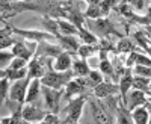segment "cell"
I'll return each instance as SVG.
<instances>
[{"instance_id":"6da1fadb","label":"cell","mask_w":151,"mask_h":124,"mask_svg":"<svg viewBox=\"0 0 151 124\" xmlns=\"http://www.w3.org/2000/svg\"><path fill=\"white\" fill-rule=\"evenodd\" d=\"M53 58H45V65L48 68V71H45L44 77L41 79V85L42 86H48V88H53V89H64V86H67L73 77H74V73L73 70L68 71H55L53 70Z\"/></svg>"},{"instance_id":"7a4b0ae2","label":"cell","mask_w":151,"mask_h":124,"mask_svg":"<svg viewBox=\"0 0 151 124\" xmlns=\"http://www.w3.org/2000/svg\"><path fill=\"white\" fill-rule=\"evenodd\" d=\"M85 24L88 26V30L92 32L95 36H100L101 40H109L112 35L118 36L119 40L124 38V36L115 29V24H113L109 18H100V20H89V18H86Z\"/></svg>"},{"instance_id":"3957f363","label":"cell","mask_w":151,"mask_h":124,"mask_svg":"<svg viewBox=\"0 0 151 124\" xmlns=\"http://www.w3.org/2000/svg\"><path fill=\"white\" fill-rule=\"evenodd\" d=\"M86 102H88V95H85V94H82L77 98L71 100L67 105V107L64 109V112L67 114L65 121L67 123H77L79 118H80V115H82V107H83V105Z\"/></svg>"},{"instance_id":"277c9868","label":"cell","mask_w":151,"mask_h":124,"mask_svg":"<svg viewBox=\"0 0 151 124\" xmlns=\"http://www.w3.org/2000/svg\"><path fill=\"white\" fill-rule=\"evenodd\" d=\"M88 102H89L91 112H92V117L97 121V124H110L112 123L110 114L107 112L106 106L100 100H97V97H88Z\"/></svg>"},{"instance_id":"5b68a950","label":"cell","mask_w":151,"mask_h":124,"mask_svg":"<svg viewBox=\"0 0 151 124\" xmlns=\"http://www.w3.org/2000/svg\"><path fill=\"white\" fill-rule=\"evenodd\" d=\"M2 20L14 17L17 12H23V11H38L40 6L35 3H26V2H18V3H9V2H2Z\"/></svg>"},{"instance_id":"8992f818","label":"cell","mask_w":151,"mask_h":124,"mask_svg":"<svg viewBox=\"0 0 151 124\" xmlns=\"http://www.w3.org/2000/svg\"><path fill=\"white\" fill-rule=\"evenodd\" d=\"M41 92H42V97H44V102H45L47 109H48L52 114H58V112H59V100H60V95L65 94L64 89H53V88H48V86H42Z\"/></svg>"},{"instance_id":"52a82bcc","label":"cell","mask_w":151,"mask_h":124,"mask_svg":"<svg viewBox=\"0 0 151 124\" xmlns=\"http://www.w3.org/2000/svg\"><path fill=\"white\" fill-rule=\"evenodd\" d=\"M30 77H24L21 80L14 82V85L11 86V91H9V98L15 103H24L26 102V95H27V89H29V83Z\"/></svg>"},{"instance_id":"ba28073f","label":"cell","mask_w":151,"mask_h":124,"mask_svg":"<svg viewBox=\"0 0 151 124\" xmlns=\"http://www.w3.org/2000/svg\"><path fill=\"white\" fill-rule=\"evenodd\" d=\"M88 88H89V83H88L86 77H77V79H73L65 88V98L71 100V97L74 95H82V92H85Z\"/></svg>"},{"instance_id":"9c48e42d","label":"cell","mask_w":151,"mask_h":124,"mask_svg":"<svg viewBox=\"0 0 151 124\" xmlns=\"http://www.w3.org/2000/svg\"><path fill=\"white\" fill-rule=\"evenodd\" d=\"M132 83H133V68H129L125 67V71L121 76V80H119V94H121V102L122 105L127 107L129 105V98H127V92L129 89L132 88Z\"/></svg>"},{"instance_id":"30bf717a","label":"cell","mask_w":151,"mask_h":124,"mask_svg":"<svg viewBox=\"0 0 151 124\" xmlns=\"http://www.w3.org/2000/svg\"><path fill=\"white\" fill-rule=\"evenodd\" d=\"M12 33H17L20 36H23V38L26 40H32L35 43H42V41H50V40H55L53 35H50L47 32H41V30H24V29H15L12 27Z\"/></svg>"},{"instance_id":"8fae6325","label":"cell","mask_w":151,"mask_h":124,"mask_svg":"<svg viewBox=\"0 0 151 124\" xmlns=\"http://www.w3.org/2000/svg\"><path fill=\"white\" fill-rule=\"evenodd\" d=\"M62 53H64V50H62L60 45H55V44H50L48 41H42L38 44L35 55L40 58H58Z\"/></svg>"},{"instance_id":"7c38bea8","label":"cell","mask_w":151,"mask_h":124,"mask_svg":"<svg viewBox=\"0 0 151 124\" xmlns=\"http://www.w3.org/2000/svg\"><path fill=\"white\" fill-rule=\"evenodd\" d=\"M119 94V85L112 83V82H103L98 86L94 88V95L97 98H107L110 95H118Z\"/></svg>"},{"instance_id":"4fadbf2b","label":"cell","mask_w":151,"mask_h":124,"mask_svg":"<svg viewBox=\"0 0 151 124\" xmlns=\"http://www.w3.org/2000/svg\"><path fill=\"white\" fill-rule=\"evenodd\" d=\"M48 112H45V110L40 109L38 106L35 105H26L23 107V120L24 121H29V123H35V121H42L45 118Z\"/></svg>"},{"instance_id":"5bb4252c","label":"cell","mask_w":151,"mask_h":124,"mask_svg":"<svg viewBox=\"0 0 151 124\" xmlns=\"http://www.w3.org/2000/svg\"><path fill=\"white\" fill-rule=\"evenodd\" d=\"M35 47H38L36 45V43H32V45L30 47H27L26 45V43H24L23 40H18L17 41V44L12 47V53H14V56L15 58H21V59H26V61H29L30 59V56H33L36 52H33V48Z\"/></svg>"},{"instance_id":"9a60e30c","label":"cell","mask_w":151,"mask_h":124,"mask_svg":"<svg viewBox=\"0 0 151 124\" xmlns=\"http://www.w3.org/2000/svg\"><path fill=\"white\" fill-rule=\"evenodd\" d=\"M58 41H59V45L62 47L64 52L70 53L71 56H77V52H79L80 45H79V40L76 38V36H64V35H60L58 38Z\"/></svg>"},{"instance_id":"2e32d148","label":"cell","mask_w":151,"mask_h":124,"mask_svg":"<svg viewBox=\"0 0 151 124\" xmlns=\"http://www.w3.org/2000/svg\"><path fill=\"white\" fill-rule=\"evenodd\" d=\"M73 68V59H71V55L64 52L62 55H59L55 61V64H53V70L55 71H60V73H64V71H68Z\"/></svg>"},{"instance_id":"e0dca14e","label":"cell","mask_w":151,"mask_h":124,"mask_svg":"<svg viewBox=\"0 0 151 124\" xmlns=\"http://www.w3.org/2000/svg\"><path fill=\"white\" fill-rule=\"evenodd\" d=\"M147 102H148L147 95H145L144 92H141V91L134 89V91H132V92H130V95H129V105H127V109L133 112V110H134L136 107H139V106H145V103H147Z\"/></svg>"},{"instance_id":"ac0fdd59","label":"cell","mask_w":151,"mask_h":124,"mask_svg":"<svg viewBox=\"0 0 151 124\" xmlns=\"http://www.w3.org/2000/svg\"><path fill=\"white\" fill-rule=\"evenodd\" d=\"M73 73H74V77H88L89 76V73H91V68L89 65L86 64V61L85 59H79V58H76L73 61Z\"/></svg>"},{"instance_id":"d6986e66","label":"cell","mask_w":151,"mask_h":124,"mask_svg":"<svg viewBox=\"0 0 151 124\" xmlns=\"http://www.w3.org/2000/svg\"><path fill=\"white\" fill-rule=\"evenodd\" d=\"M44 65L41 64V61L38 56H35L32 61H30V64H29V77L30 79H42L44 77Z\"/></svg>"},{"instance_id":"ffe728a7","label":"cell","mask_w":151,"mask_h":124,"mask_svg":"<svg viewBox=\"0 0 151 124\" xmlns=\"http://www.w3.org/2000/svg\"><path fill=\"white\" fill-rule=\"evenodd\" d=\"M89 6H88L86 12H85V18H89V20H100V18H104L101 14V9H100V0H89Z\"/></svg>"},{"instance_id":"44dd1931","label":"cell","mask_w":151,"mask_h":124,"mask_svg":"<svg viewBox=\"0 0 151 124\" xmlns=\"http://www.w3.org/2000/svg\"><path fill=\"white\" fill-rule=\"evenodd\" d=\"M0 76L2 77H6L9 80H21L24 77L29 76V68H23V70H11V68H6V70H2L0 71Z\"/></svg>"},{"instance_id":"7402d4cb","label":"cell","mask_w":151,"mask_h":124,"mask_svg":"<svg viewBox=\"0 0 151 124\" xmlns=\"http://www.w3.org/2000/svg\"><path fill=\"white\" fill-rule=\"evenodd\" d=\"M115 114H116V124H134L130 110L122 105V102H119Z\"/></svg>"},{"instance_id":"603a6c76","label":"cell","mask_w":151,"mask_h":124,"mask_svg":"<svg viewBox=\"0 0 151 124\" xmlns=\"http://www.w3.org/2000/svg\"><path fill=\"white\" fill-rule=\"evenodd\" d=\"M41 26L42 29L47 30V33L56 36V40L60 36V32H59V26H58V20L55 18H50L48 15H45L44 18H41Z\"/></svg>"},{"instance_id":"cb8c5ba5","label":"cell","mask_w":151,"mask_h":124,"mask_svg":"<svg viewBox=\"0 0 151 124\" xmlns=\"http://www.w3.org/2000/svg\"><path fill=\"white\" fill-rule=\"evenodd\" d=\"M58 26H59V32L60 35L64 36H74V35H79V29L71 24L68 20H64V18H59L58 20Z\"/></svg>"},{"instance_id":"d4e9b609","label":"cell","mask_w":151,"mask_h":124,"mask_svg":"<svg viewBox=\"0 0 151 124\" xmlns=\"http://www.w3.org/2000/svg\"><path fill=\"white\" fill-rule=\"evenodd\" d=\"M41 92V79H33L32 83L29 85V89H27V95H26V102L27 105H32L38 95Z\"/></svg>"},{"instance_id":"484cf974","label":"cell","mask_w":151,"mask_h":124,"mask_svg":"<svg viewBox=\"0 0 151 124\" xmlns=\"http://www.w3.org/2000/svg\"><path fill=\"white\" fill-rule=\"evenodd\" d=\"M150 80H151V79L141 77V76H134V77H133V83H132V88H134V89H137V91L144 92L145 95H150V94H151Z\"/></svg>"},{"instance_id":"4316f807","label":"cell","mask_w":151,"mask_h":124,"mask_svg":"<svg viewBox=\"0 0 151 124\" xmlns=\"http://www.w3.org/2000/svg\"><path fill=\"white\" fill-rule=\"evenodd\" d=\"M132 117H133V121L134 124H148V120H150V114H148V109L145 106H139L136 107L133 112H132Z\"/></svg>"},{"instance_id":"83f0119b","label":"cell","mask_w":151,"mask_h":124,"mask_svg":"<svg viewBox=\"0 0 151 124\" xmlns=\"http://www.w3.org/2000/svg\"><path fill=\"white\" fill-rule=\"evenodd\" d=\"M136 48H137V47L134 45V43H133L132 40H129V38H122V40H119V43H118V45H116V53H115V55L133 53Z\"/></svg>"},{"instance_id":"f1b7e54d","label":"cell","mask_w":151,"mask_h":124,"mask_svg":"<svg viewBox=\"0 0 151 124\" xmlns=\"http://www.w3.org/2000/svg\"><path fill=\"white\" fill-rule=\"evenodd\" d=\"M79 40L83 41V44H88V45H97L98 41H100L97 36L92 32H89L86 27H80L79 29Z\"/></svg>"},{"instance_id":"f546056e","label":"cell","mask_w":151,"mask_h":124,"mask_svg":"<svg viewBox=\"0 0 151 124\" xmlns=\"http://www.w3.org/2000/svg\"><path fill=\"white\" fill-rule=\"evenodd\" d=\"M95 52H100L98 45H88V44H83V45H80V48H79L77 56H80L82 59H86V58L92 56Z\"/></svg>"},{"instance_id":"4dcf8cb0","label":"cell","mask_w":151,"mask_h":124,"mask_svg":"<svg viewBox=\"0 0 151 124\" xmlns=\"http://www.w3.org/2000/svg\"><path fill=\"white\" fill-rule=\"evenodd\" d=\"M86 79H88V83H89V86L95 88V86H98L100 83H103V73H101V71H97V70H91L89 76H88Z\"/></svg>"},{"instance_id":"1f68e13d","label":"cell","mask_w":151,"mask_h":124,"mask_svg":"<svg viewBox=\"0 0 151 124\" xmlns=\"http://www.w3.org/2000/svg\"><path fill=\"white\" fill-rule=\"evenodd\" d=\"M133 73L136 74V76H141V77H147V79H151V68H150V67L134 65V67H133Z\"/></svg>"},{"instance_id":"d6a6232c","label":"cell","mask_w":151,"mask_h":124,"mask_svg":"<svg viewBox=\"0 0 151 124\" xmlns=\"http://www.w3.org/2000/svg\"><path fill=\"white\" fill-rule=\"evenodd\" d=\"M26 64H27V61H26V59L15 58V59H12L9 68H11V70H23V68H26Z\"/></svg>"},{"instance_id":"836d02e7","label":"cell","mask_w":151,"mask_h":124,"mask_svg":"<svg viewBox=\"0 0 151 124\" xmlns=\"http://www.w3.org/2000/svg\"><path fill=\"white\" fill-rule=\"evenodd\" d=\"M8 88H9V79H6V77H2V82H0V97H2V103L6 100Z\"/></svg>"},{"instance_id":"e575fe53","label":"cell","mask_w":151,"mask_h":124,"mask_svg":"<svg viewBox=\"0 0 151 124\" xmlns=\"http://www.w3.org/2000/svg\"><path fill=\"white\" fill-rule=\"evenodd\" d=\"M11 59H15L14 53H6V52H2L0 53V67H2V70H5V65H6V62H9Z\"/></svg>"},{"instance_id":"d590c367","label":"cell","mask_w":151,"mask_h":124,"mask_svg":"<svg viewBox=\"0 0 151 124\" xmlns=\"http://www.w3.org/2000/svg\"><path fill=\"white\" fill-rule=\"evenodd\" d=\"M129 5H130V8L132 9H136V11H142L145 6H147V2H144V0H133V2H127Z\"/></svg>"},{"instance_id":"8d00e7d4","label":"cell","mask_w":151,"mask_h":124,"mask_svg":"<svg viewBox=\"0 0 151 124\" xmlns=\"http://www.w3.org/2000/svg\"><path fill=\"white\" fill-rule=\"evenodd\" d=\"M18 40H12L9 38V36H5V38H2V41H0V47H2V50L5 47H9V45H15Z\"/></svg>"},{"instance_id":"74e56055","label":"cell","mask_w":151,"mask_h":124,"mask_svg":"<svg viewBox=\"0 0 151 124\" xmlns=\"http://www.w3.org/2000/svg\"><path fill=\"white\" fill-rule=\"evenodd\" d=\"M145 107L148 109V114H150V120H148V124H151V102H147V103H145Z\"/></svg>"},{"instance_id":"f35d334b","label":"cell","mask_w":151,"mask_h":124,"mask_svg":"<svg viewBox=\"0 0 151 124\" xmlns=\"http://www.w3.org/2000/svg\"><path fill=\"white\" fill-rule=\"evenodd\" d=\"M2 124H11V118H2Z\"/></svg>"},{"instance_id":"ab89813d","label":"cell","mask_w":151,"mask_h":124,"mask_svg":"<svg viewBox=\"0 0 151 124\" xmlns=\"http://www.w3.org/2000/svg\"><path fill=\"white\" fill-rule=\"evenodd\" d=\"M40 124H50V123H47V121H44V120H42V121H41Z\"/></svg>"},{"instance_id":"60d3db41","label":"cell","mask_w":151,"mask_h":124,"mask_svg":"<svg viewBox=\"0 0 151 124\" xmlns=\"http://www.w3.org/2000/svg\"><path fill=\"white\" fill-rule=\"evenodd\" d=\"M148 102H151V94L148 95Z\"/></svg>"},{"instance_id":"b9f144b4","label":"cell","mask_w":151,"mask_h":124,"mask_svg":"<svg viewBox=\"0 0 151 124\" xmlns=\"http://www.w3.org/2000/svg\"><path fill=\"white\" fill-rule=\"evenodd\" d=\"M68 124H79V123H68Z\"/></svg>"},{"instance_id":"7bdbcfd3","label":"cell","mask_w":151,"mask_h":124,"mask_svg":"<svg viewBox=\"0 0 151 124\" xmlns=\"http://www.w3.org/2000/svg\"><path fill=\"white\" fill-rule=\"evenodd\" d=\"M150 88H151V80H150Z\"/></svg>"}]
</instances>
